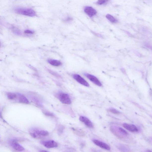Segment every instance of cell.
Returning <instances> with one entry per match:
<instances>
[{"instance_id":"9a60e30c","label":"cell","mask_w":152,"mask_h":152,"mask_svg":"<svg viewBox=\"0 0 152 152\" xmlns=\"http://www.w3.org/2000/svg\"><path fill=\"white\" fill-rule=\"evenodd\" d=\"M7 96L9 99L13 100L17 97V94L10 92H7Z\"/></svg>"},{"instance_id":"ffe728a7","label":"cell","mask_w":152,"mask_h":152,"mask_svg":"<svg viewBox=\"0 0 152 152\" xmlns=\"http://www.w3.org/2000/svg\"><path fill=\"white\" fill-rule=\"evenodd\" d=\"M25 33L26 34H33L34 33V32L32 30H25Z\"/></svg>"},{"instance_id":"7a4b0ae2","label":"cell","mask_w":152,"mask_h":152,"mask_svg":"<svg viewBox=\"0 0 152 152\" xmlns=\"http://www.w3.org/2000/svg\"><path fill=\"white\" fill-rule=\"evenodd\" d=\"M30 133L33 138L36 139L40 138L43 136H46L49 134V133L47 131L35 128L30 130Z\"/></svg>"},{"instance_id":"603a6c76","label":"cell","mask_w":152,"mask_h":152,"mask_svg":"<svg viewBox=\"0 0 152 152\" xmlns=\"http://www.w3.org/2000/svg\"><path fill=\"white\" fill-rule=\"evenodd\" d=\"M1 46V43H0V47Z\"/></svg>"},{"instance_id":"9c48e42d","label":"cell","mask_w":152,"mask_h":152,"mask_svg":"<svg viewBox=\"0 0 152 152\" xmlns=\"http://www.w3.org/2000/svg\"><path fill=\"white\" fill-rule=\"evenodd\" d=\"M79 120L81 122H83L86 126L90 128L93 127V124L89 118L86 117L81 116L79 117Z\"/></svg>"},{"instance_id":"2e32d148","label":"cell","mask_w":152,"mask_h":152,"mask_svg":"<svg viewBox=\"0 0 152 152\" xmlns=\"http://www.w3.org/2000/svg\"><path fill=\"white\" fill-rule=\"evenodd\" d=\"M108 111L114 114H119L120 113V112L116 109L113 108L109 109L108 110Z\"/></svg>"},{"instance_id":"8fae6325","label":"cell","mask_w":152,"mask_h":152,"mask_svg":"<svg viewBox=\"0 0 152 152\" xmlns=\"http://www.w3.org/2000/svg\"><path fill=\"white\" fill-rule=\"evenodd\" d=\"M16 94L17 95V98L18 101L20 103L24 104H29V103L28 100L25 96L19 93H17Z\"/></svg>"},{"instance_id":"7402d4cb","label":"cell","mask_w":152,"mask_h":152,"mask_svg":"<svg viewBox=\"0 0 152 152\" xmlns=\"http://www.w3.org/2000/svg\"><path fill=\"white\" fill-rule=\"evenodd\" d=\"M146 152H152L150 150H147Z\"/></svg>"},{"instance_id":"e0dca14e","label":"cell","mask_w":152,"mask_h":152,"mask_svg":"<svg viewBox=\"0 0 152 152\" xmlns=\"http://www.w3.org/2000/svg\"><path fill=\"white\" fill-rule=\"evenodd\" d=\"M118 130H119V132L123 134L126 135V136H127V135L128 134L127 132L124 130V129L122 128H118Z\"/></svg>"},{"instance_id":"52a82bcc","label":"cell","mask_w":152,"mask_h":152,"mask_svg":"<svg viewBox=\"0 0 152 152\" xmlns=\"http://www.w3.org/2000/svg\"><path fill=\"white\" fill-rule=\"evenodd\" d=\"M93 142L95 145L104 150H110L111 149L110 147L105 143L97 140H93Z\"/></svg>"},{"instance_id":"6da1fadb","label":"cell","mask_w":152,"mask_h":152,"mask_svg":"<svg viewBox=\"0 0 152 152\" xmlns=\"http://www.w3.org/2000/svg\"><path fill=\"white\" fill-rule=\"evenodd\" d=\"M15 12L18 14L30 17L35 16L36 15L35 11L32 9L30 8H16L15 9Z\"/></svg>"},{"instance_id":"8992f818","label":"cell","mask_w":152,"mask_h":152,"mask_svg":"<svg viewBox=\"0 0 152 152\" xmlns=\"http://www.w3.org/2000/svg\"><path fill=\"white\" fill-rule=\"evenodd\" d=\"M84 75L88 79H89L91 81H92L94 84L99 86H102L101 82L95 76L88 74H85Z\"/></svg>"},{"instance_id":"d6986e66","label":"cell","mask_w":152,"mask_h":152,"mask_svg":"<svg viewBox=\"0 0 152 152\" xmlns=\"http://www.w3.org/2000/svg\"><path fill=\"white\" fill-rule=\"evenodd\" d=\"M107 1H108L106 0H99L97 1V3L99 5H101V4L105 3Z\"/></svg>"},{"instance_id":"3957f363","label":"cell","mask_w":152,"mask_h":152,"mask_svg":"<svg viewBox=\"0 0 152 152\" xmlns=\"http://www.w3.org/2000/svg\"><path fill=\"white\" fill-rule=\"evenodd\" d=\"M55 96L63 104H70L72 103L69 95L65 93L61 92H58L56 94Z\"/></svg>"},{"instance_id":"44dd1931","label":"cell","mask_w":152,"mask_h":152,"mask_svg":"<svg viewBox=\"0 0 152 152\" xmlns=\"http://www.w3.org/2000/svg\"><path fill=\"white\" fill-rule=\"evenodd\" d=\"M39 152H49L48 151H45V150H40V151H39Z\"/></svg>"},{"instance_id":"ba28073f","label":"cell","mask_w":152,"mask_h":152,"mask_svg":"<svg viewBox=\"0 0 152 152\" xmlns=\"http://www.w3.org/2000/svg\"><path fill=\"white\" fill-rule=\"evenodd\" d=\"M84 10L86 14L90 17L95 16L97 13L96 10L92 7L90 6L85 7Z\"/></svg>"},{"instance_id":"277c9868","label":"cell","mask_w":152,"mask_h":152,"mask_svg":"<svg viewBox=\"0 0 152 152\" xmlns=\"http://www.w3.org/2000/svg\"><path fill=\"white\" fill-rule=\"evenodd\" d=\"M73 76L76 81L80 84L86 87H89V83L80 75L78 74H74L73 75Z\"/></svg>"},{"instance_id":"30bf717a","label":"cell","mask_w":152,"mask_h":152,"mask_svg":"<svg viewBox=\"0 0 152 152\" xmlns=\"http://www.w3.org/2000/svg\"><path fill=\"white\" fill-rule=\"evenodd\" d=\"M123 126L129 131L132 132H137L139 131L138 128L133 124L124 123L123 124Z\"/></svg>"},{"instance_id":"5bb4252c","label":"cell","mask_w":152,"mask_h":152,"mask_svg":"<svg viewBox=\"0 0 152 152\" xmlns=\"http://www.w3.org/2000/svg\"><path fill=\"white\" fill-rule=\"evenodd\" d=\"M106 17L109 21L112 23H116L117 22V20L110 14H107L106 15Z\"/></svg>"},{"instance_id":"5b68a950","label":"cell","mask_w":152,"mask_h":152,"mask_svg":"<svg viewBox=\"0 0 152 152\" xmlns=\"http://www.w3.org/2000/svg\"><path fill=\"white\" fill-rule=\"evenodd\" d=\"M41 143L44 146L48 148H55L58 146L57 143L54 140L42 141Z\"/></svg>"},{"instance_id":"ac0fdd59","label":"cell","mask_w":152,"mask_h":152,"mask_svg":"<svg viewBox=\"0 0 152 152\" xmlns=\"http://www.w3.org/2000/svg\"><path fill=\"white\" fill-rule=\"evenodd\" d=\"M13 31L15 34H16L17 35H20L21 34L20 31H19L18 29L16 28H13Z\"/></svg>"},{"instance_id":"4fadbf2b","label":"cell","mask_w":152,"mask_h":152,"mask_svg":"<svg viewBox=\"0 0 152 152\" xmlns=\"http://www.w3.org/2000/svg\"><path fill=\"white\" fill-rule=\"evenodd\" d=\"M48 62L51 65L55 66H60L62 64L61 62L59 61L52 59H48Z\"/></svg>"},{"instance_id":"7c38bea8","label":"cell","mask_w":152,"mask_h":152,"mask_svg":"<svg viewBox=\"0 0 152 152\" xmlns=\"http://www.w3.org/2000/svg\"><path fill=\"white\" fill-rule=\"evenodd\" d=\"M12 145L14 149L17 151H22L24 150V147L16 141H13L12 142Z\"/></svg>"}]
</instances>
